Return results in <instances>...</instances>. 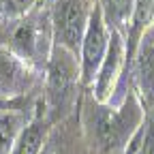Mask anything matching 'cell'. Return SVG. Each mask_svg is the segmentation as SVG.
I'll use <instances>...</instances> for the list:
<instances>
[{"label":"cell","mask_w":154,"mask_h":154,"mask_svg":"<svg viewBox=\"0 0 154 154\" xmlns=\"http://www.w3.org/2000/svg\"><path fill=\"white\" fill-rule=\"evenodd\" d=\"M34 5L36 0H0V13L7 19H15V17L30 13Z\"/></svg>","instance_id":"11"},{"label":"cell","mask_w":154,"mask_h":154,"mask_svg":"<svg viewBox=\"0 0 154 154\" xmlns=\"http://www.w3.org/2000/svg\"><path fill=\"white\" fill-rule=\"evenodd\" d=\"M99 7L109 32L111 30L122 32V28L131 24L135 0H99Z\"/></svg>","instance_id":"10"},{"label":"cell","mask_w":154,"mask_h":154,"mask_svg":"<svg viewBox=\"0 0 154 154\" xmlns=\"http://www.w3.org/2000/svg\"><path fill=\"white\" fill-rule=\"evenodd\" d=\"M126 60V41L122 32L111 30L109 32V47L105 54V60L99 69V75L94 79V96L99 103H109L111 92L116 90L120 77H122V64Z\"/></svg>","instance_id":"6"},{"label":"cell","mask_w":154,"mask_h":154,"mask_svg":"<svg viewBox=\"0 0 154 154\" xmlns=\"http://www.w3.org/2000/svg\"><path fill=\"white\" fill-rule=\"evenodd\" d=\"M107 47H109V28L103 19L99 2H96L92 9V15H90L82 47H79V82L84 86L94 84L99 69L105 60Z\"/></svg>","instance_id":"3"},{"label":"cell","mask_w":154,"mask_h":154,"mask_svg":"<svg viewBox=\"0 0 154 154\" xmlns=\"http://www.w3.org/2000/svg\"><path fill=\"white\" fill-rule=\"evenodd\" d=\"M0 47L13 51L30 69L41 71L47 66L54 49V30L49 11H30L22 17L7 22V34Z\"/></svg>","instance_id":"1"},{"label":"cell","mask_w":154,"mask_h":154,"mask_svg":"<svg viewBox=\"0 0 154 154\" xmlns=\"http://www.w3.org/2000/svg\"><path fill=\"white\" fill-rule=\"evenodd\" d=\"M135 154H154V109L150 113L146 126L139 131V146Z\"/></svg>","instance_id":"12"},{"label":"cell","mask_w":154,"mask_h":154,"mask_svg":"<svg viewBox=\"0 0 154 154\" xmlns=\"http://www.w3.org/2000/svg\"><path fill=\"white\" fill-rule=\"evenodd\" d=\"M34 69H30L7 47H0V99L22 101V96L34 86Z\"/></svg>","instance_id":"7"},{"label":"cell","mask_w":154,"mask_h":154,"mask_svg":"<svg viewBox=\"0 0 154 154\" xmlns=\"http://www.w3.org/2000/svg\"><path fill=\"white\" fill-rule=\"evenodd\" d=\"M131 62V75L139 99L146 109H154V24L141 34Z\"/></svg>","instance_id":"5"},{"label":"cell","mask_w":154,"mask_h":154,"mask_svg":"<svg viewBox=\"0 0 154 154\" xmlns=\"http://www.w3.org/2000/svg\"><path fill=\"white\" fill-rule=\"evenodd\" d=\"M28 116L22 107H15L0 113V154H11L19 133L28 124Z\"/></svg>","instance_id":"9"},{"label":"cell","mask_w":154,"mask_h":154,"mask_svg":"<svg viewBox=\"0 0 154 154\" xmlns=\"http://www.w3.org/2000/svg\"><path fill=\"white\" fill-rule=\"evenodd\" d=\"M45 75H47L45 79L47 101L51 105H62L71 96L75 84L79 82V58L62 47L54 45L47 66H45Z\"/></svg>","instance_id":"4"},{"label":"cell","mask_w":154,"mask_h":154,"mask_svg":"<svg viewBox=\"0 0 154 154\" xmlns=\"http://www.w3.org/2000/svg\"><path fill=\"white\" fill-rule=\"evenodd\" d=\"M92 9L88 0H56L51 13L54 45L62 47L79 58V47L90 22Z\"/></svg>","instance_id":"2"},{"label":"cell","mask_w":154,"mask_h":154,"mask_svg":"<svg viewBox=\"0 0 154 154\" xmlns=\"http://www.w3.org/2000/svg\"><path fill=\"white\" fill-rule=\"evenodd\" d=\"M22 105V101H9V99H0V113L2 111H9V109H15Z\"/></svg>","instance_id":"13"},{"label":"cell","mask_w":154,"mask_h":154,"mask_svg":"<svg viewBox=\"0 0 154 154\" xmlns=\"http://www.w3.org/2000/svg\"><path fill=\"white\" fill-rule=\"evenodd\" d=\"M47 135H49V122L43 120V116H36L19 133L11 154H41L47 143Z\"/></svg>","instance_id":"8"},{"label":"cell","mask_w":154,"mask_h":154,"mask_svg":"<svg viewBox=\"0 0 154 154\" xmlns=\"http://www.w3.org/2000/svg\"><path fill=\"white\" fill-rule=\"evenodd\" d=\"M152 19H154V17H152Z\"/></svg>","instance_id":"14"}]
</instances>
